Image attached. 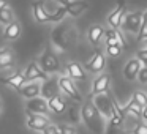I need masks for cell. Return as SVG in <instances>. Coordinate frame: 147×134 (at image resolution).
Wrapping results in <instances>:
<instances>
[{"mask_svg":"<svg viewBox=\"0 0 147 134\" xmlns=\"http://www.w3.org/2000/svg\"><path fill=\"white\" fill-rule=\"evenodd\" d=\"M81 115H82L84 123L89 126L90 131H93L95 134H101L103 129H105V120H103V114L98 111L95 104L92 101H86L82 104V109H81Z\"/></svg>","mask_w":147,"mask_h":134,"instance_id":"cell-1","label":"cell"},{"mask_svg":"<svg viewBox=\"0 0 147 134\" xmlns=\"http://www.w3.org/2000/svg\"><path fill=\"white\" fill-rule=\"evenodd\" d=\"M144 21V13L141 11H133V13H127L122 22V30L127 33H139L141 25Z\"/></svg>","mask_w":147,"mask_h":134,"instance_id":"cell-2","label":"cell"},{"mask_svg":"<svg viewBox=\"0 0 147 134\" xmlns=\"http://www.w3.org/2000/svg\"><path fill=\"white\" fill-rule=\"evenodd\" d=\"M73 80L74 79H71L70 76H62V77H59V87H60V90L68 96V98H71L76 103H81L82 101V96H81L79 90L74 85Z\"/></svg>","mask_w":147,"mask_h":134,"instance_id":"cell-3","label":"cell"},{"mask_svg":"<svg viewBox=\"0 0 147 134\" xmlns=\"http://www.w3.org/2000/svg\"><path fill=\"white\" fill-rule=\"evenodd\" d=\"M38 65L41 66V70H43V71H46L48 74L59 71V60H57V57H55V55L52 54L51 51H46L45 54H43L41 57H40Z\"/></svg>","mask_w":147,"mask_h":134,"instance_id":"cell-4","label":"cell"},{"mask_svg":"<svg viewBox=\"0 0 147 134\" xmlns=\"http://www.w3.org/2000/svg\"><path fill=\"white\" fill-rule=\"evenodd\" d=\"M24 74H26L27 82H35V80H48V73H46V71H43L41 66H40L36 62H32V63L27 65Z\"/></svg>","mask_w":147,"mask_h":134,"instance_id":"cell-5","label":"cell"},{"mask_svg":"<svg viewBox=\"0 0 147 134\" xmlns=\"http://www.w3.org/2000/svg\"><path fill=\"white\" fill-rule=\"evenodd\" d=\"M49 109V103L46 101L45 98H32L27 101V114H41V115H46Z\"/></svg>","mask_w":147,"mask_h":134,"instance_id":"cell-6","label":"cell"},{"mask_svg":"<svg viewBox=\"0 0 147 134\" xmlns=\"http://www.w3.org/2000/svg\"><path fill=\"white\" fill-rule=\"evenodd\" d=\"M125 11H127L125 10V3H123V0H120V3L117 5V8L108 16V24L112 29H120L122 22H123V17L127 14Z\"/></svg>","mask_w":147,"mask_h":134,"instance_id":"cell-7","label":"cell"},{"mask_svg":"<svg viewBox=\"0 0 147 134\" xmlns=\"http://www.w3.org/2000/svg\"><path fill=\"white\" fill-rule=\"evenodd\" d=\"M49 118L41 114H29V120H27V126L30 129L35 131H45L49 126Z\"/></svg>","mask_w":147,"mask_h":134,"instance_id":"cell-8","label":"cell"},{"mask_svg":"<svg viewBox=\"0 0 147 134\" xmlns=\"http://www.w3.org/2000/svg\"><path fill=\"white\" fill-rule=\"evenodd\" d=\"M105 65H106L105 55H103L100 51H96L95 55L84 65V68H86L87 71H90V73H101V71L105 70Z\"/></svg>","mask_w":147,"mask_h":134,"instance_id":"cell-9","label":"cell"},{"mask_svg":"<svg viewBox=\"0 0 147 134\" xmlns=\"http://www.w3.org/2000/svg\"><path fill=\"white\" fill-rule=\"evenodd\" d=\"M111 85V76L106 73H101L95 80H93V85H92V95H101V93H106Z\"/></svg>","mask_w":147,"mask_h":134,"instance_id":"cell-10","label":"cell"},{"mask_svg":"<svg viewBox=\"0 0 147 134\" xmlns=\"http://www.w3.org/2000/svg\"><path fill=\"white\" fill-rule=\"evenodd\" d=\"M141 68H142V62L139 60V58H131V60L127 62V65L123 66V76L125 79L128 80H133L138 77V74H139Z\"/></svg>","mask_w":147,"mask_h":134,"instance_id":"cell-11","label":"cell"},{"mask_svg":"<svg viewBox=\"0 0 147 134\" xmlns=\"http://www.w3.org/2000/svg\"><path fill=\"white\" fill-rule=\"evenodd\" d=\"M32 8H33V17H35L36 22H40V24L51 22L52 14L49 13V11L46 10V8H45L43 2H35V3L32 5Z\"/></svg>","mask_w":147,"mask_h":134,"instance_id":"cell-12","label":"cell"},{"mask_svg":"<svg viewBox=\"0 0 147 134\" xmlns=\"http://www.w3.org/2000/svg\"><path fill=\"white\" fill-rule=\"evenodd\" d=\"M27 79L24 73H14L8 77H2V84H7V85L13 87L14 90H21L24 85H26Z\"/></svg>","mask_w":147,"mask_h":134,"instance_id":"cell-13","label":"cell"},{"mask_svg":"<svg viewBox=\"0 0 147 134\" xmlns=\"http://www.w3.org/2000/svg\"><path fill=\"white\" fill-rule=\"evenodd\" d=\"M87 8H89V3H87L86 0H74V2L67 5V13L70 16L76 17V16H81Z\"/></svg>","mask_w":147,"mask_h":134,"instance_id":"cell-14","label":"cell"},{"mask_svg":"<svg viewBox=\"0 0 147 134\" xmlns=\"http://www.w3.org/2000/svg\"><path fill=\"white\" fill-rule=\"evenodd\" d=\"M40 92H41V85H40L36 80H35V82L26 84V85L19 90V93L24 96V98H27V99H32V98L40 96Z\"/></svg>","mask_w":147,"mask_h":134,"instance_id":"cell-15","label":"cell"},{"mask_svg":"<svg viewBox=\"0 0 147 134\" xmlns=\"http://www.w3.org/2000/svg\"><path fill=\"white\" fill-rule=\"evenodd\" d=\"M21 36V24L13 21L11 24L5 25V30H3V38L8 40V41H14Z\"/></svg>","mask_w":147,"mask_h":134,"instance_id":"cell-16","label":"cell"},{"mask_svg":"<svg viewBox=\"0 0 147 134\" xmlns=\"http://www.w3.org/2000/svg\"><path fill=\"white\" fill-rule=\"evenodd\" d=\"M67 71H68V76L74 80H84L86 79V71H84V68L81 66L79 63H76V62H70V63L67 65Z\"/></svg>","mask_w":147,"mask_h":134,"instance_id":"cell-17","label":"cell"},{"mask_svg":"<svg viewBox=\"0 0 147 134\" xmlns=\"http://www.w3.org/2000/svg\"><path fill=\"white\" fill-rule=\"evenodd\" d=\"M48 103H49V109L57 115L63 114L65 109H67V104H65L63 98H62L60 95H52L51 98L48 99Z\"/></svg>","mask_w":147,"mask_h":134,"instance_id":"cell-18","label":"cell"},{"mask_svg":"<svg viewBox=\"0 0 147 134\" xmlns=\"http://www.w3.org/2000/svg\"><path fill=\"white\" fill-rule=\"evenodd\" d=\"M103 36H105V29H103L101 25H98V24L92 25L89 29V32H87V38H89V41L92 43L93 46L98 44V43L101 41Z\"/></svg>","mask_w":147,"mask_h":134,"instance_id":"cell-19","label":"cell"},{"mask_svg":"<svg viewBox=\"0 0 147 134\" xmlns=\"http://www.w3.org/2000/svg\"><path fill=\"white\" fill-rule=\"evenodd\" d=\"M13 63H14V57H13L11 49H8V48L0 49V70L13 66Z\"/></svg>","mask_w":147,"mask_h":134,"instance_id":"cell-20","label":"cell"},{"mask_svg":"<svg viewBox=\"0 0 147 134\" xmlns=\"http://www.w3.org/2000/svg\"><path fill=\"white\" fill-rule=\"evenodd\" d=\"M125 111H127V114H133L136 118H142V111H144V107H142L141 104H138V103L134 101L133 98H131L130 103L125 106Z\"/></svg>","mask_w":147,"mask_h":134,"instance_id":"cell-21","label":"cell"},{"mask_svg":"<svg viewBox=\"0 0 147 134\" xmlns=\"http://www.w3.org/2000/svg\"><path fill=\"white\" fill-rule=\"evenodd\" d=\"M14 21V14L11 11V8H3V10L0 11V24H3V25H8Z\"/></svg>","mask_w":147,"mask_h":134,"instance_id":"cell-22","label":"cell"},{"mask_svg":"<svg viewBox=\"0 0 147 134\" xmlns=\"http://www.w3.org/2000/svg\"><path fill=\"white\" fill-rule=\"evenodd\" d=\"M133 99L138 103V104L142 106V107L147 106V93H144V92H134L133 93Z\"/></svg>","mask_w":147,"mask_h":134,"instance_id":"cell-23","label":"cell"},{"mask_svg":"<svg viewBox=\"0 0 147 134\" xmlns=\"http://www.w3.org/2000/svg\"><path fill=\"white\" fill-rule=\"evenodd\" d=\"M106 54L109 57H119L122 54V46L120 44H114V46H106Z\"/></svg>","mask_w":147,"mask_h":134,"instance_id":"cell-24","label":"cell"},{"mask_svg":"<svg viewBox=\"0 0 147 134\" xmlns=\"http://www.w3.org/2000/svg\"><path fill=\"white\" fill-rule=\"evenodd\" d=\"M65 14H68L67 13V7H62V8H59L57 11H55L54 14H52V17H51V22H59V21H62L65 17Z\"/></svg>","mask_w":147,"mask_h":134,"instance_id":"cell-25","label":"cell"},{"mask_svg":"<svg viewBox=\"0 0 147 134\" xmlns=\"http://www.w3.org/2000/svg\"><path fill=\"white\" fill-rule=\"evenodd\" d=\"M138 40L142 41V40H147V19L142 21V25H141V30L138 33Z\"/></svg>","mask_w":147,"mask_h":134,"instance_id":"cell-26","label":"cell"},{"mask_svg":"<svg viewBox=\"0 0 147 134\" xmlns=\"http://www.w3.org/2000/svg\"><path fill=\"white\" fill-rule=\"evenodd\" d=\"M105 134H127V133H125L120 126H112V125H108Z\"/></svg>","mask_w":147,"mask_h":134,"instance_id":"cell-27","label":"cell"},{"mask_svg":"<svg viewBox=\"0 0 147 134\" xmlns=\"http://www.w3.org/2000/svg\"><path fill=\"white\" fill-rule=\"evenodd\" d=\"M43 134H62V129H60V126H57V125H52V123H51L45 131H43Z\"/></svg>","mask_w":147,"mask_h":134,"instance_id":"cell-28","label":"cell"},{"mask_svg":"<svg viewBox=\"0 0 147 134\" xmlns=\"http://www.w3.org/2000/svg\"><path fill=\"white\" fill-rule=\"evenodd\" d=\"M138 80H139L141 84H147V66L141 68L139 74H138Z\"/></svg>","mask_w":147,"mask_h":134,"instance_id":"cell-29","label":"cell"},{"mask_svg":"<svg viewBox=\"0 0 147 134\" xmlns=\"http://www.w3.org/2000/svg\"><path fill=\"white\" fill-rule=\"evenodd\" d=\"M133 134H147V123H139L133 129Z\"/></svg>","mask_w":147,"mask_h":134,"instance_id":"cell-30","label":"cell"},{"mask_svg":"<svg viewBox=\"0 0 147 134\" xmlns=\"http://www.w3.org/2000/svg\"><path fill=\"white\" fill-rule=\"evenodd\" d=\"M60 129H62V134H76V129L70 125H63V126H60Z\"/></svg>","mask_w":147,"mask_h":134,"instance_id":"cell-31","label":"cell"},{"mask_svg":"<svg viewBox=\"0 0 147 134\" xmlns=\"http://www.w3.org/2000/svg\"><path fill=\"white\" fill-rule=\"evenodd\" d=\"M8 7V0H0V11Z\"/></svg>","mask_w":147,"mask_h":134,"instance_id":"cell-32","label":"cell"},{"mask_svg":"<svg viewBox=\"0 0 147 134\" xmlns=\"http://www.w3.org/2000/svg\"><path fill=\"white\" fill-rule=\"evenodd\" d=\"M57 2H59L60 5H63V7H67L68 3H71V2H74V0H57Z\"/></svg>","mask_w":147,"mask_h":134,"instance_id":"cell-33","label":"cell"},{"mask_svg":"<svg viewBox=\"0 0 147 134\" xmlns=\"http://www.w3.org/2000/svg\"><path fill=\"white\" fill-rule=\"evenodd\" d=\"M142 118H144V120H147V106L144 107V111H142Z\"/></svg>","mask_w":147,"mask_h":134,"instance_id":"cell-34","label":"cell"},{"mask_svg":"<svg viewBox=\"0 0 147 134\" xmlns=\"http://www.w3.org/2000/svg\"><path fill=\"white\" fill-rule=\"evenodd\" d=\"M144 19H147V11H146V13H144Z\"/></svg>","mask_w":147,"mask_h":134,"instance_id":"cell-35","label":"cell"},{"mask_svg":"<svg viewBox=\"0 0 147 134\" xmlns=\"http://www.w3.org/2000/svg\"><path fill=\"white\" fill-rule=\"evenodd\" d=\"M46 2H54V0H46Z\"/></svg>","mask_w":147,"mask_h":134,"instance_id":"cell-36","label":"cell"},{"mask_svg":"<svg viewBox=\"0 0 147 134\" xmlns=\"http://www.w3.org/2000/svg\"><path fill=\"white\" fill-rule=\"evenodd\" d=\"M144 63H146V66H147V60H146V62H144Z\"/></svg>","mask_w":147,"mask_h":134,"instance_id":"cell-37","label":"cell"},{"mask_svg":"<svg viewBox=\"0 0 147 134\" xmlns=\"http://www.w3.org/2000/svg\"><path fill=\"white\" fill-rule=\"evenodd\" d=\"M0 112H2V106H0Z\"/></svg>","mask_w":147,"mask_h":134,"instance_id":"cell-38","label":"cell"}]
</instances>
